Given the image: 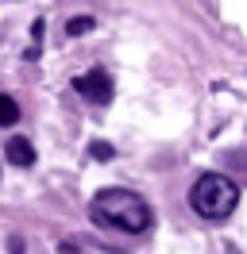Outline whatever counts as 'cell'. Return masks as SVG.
Listing matches in <instances>:
<instances>
[{
  "label": "cell",
  "mask_w": 247,
  "mask_h": 254,
  "mask_svg": "<svg viewBox=\"0 0 247 254\" xmlns=\"http://www.w3.org/2000/svg\"><path fill=\"white\" fill-rule=\"evenodd\" d=\"M240 204V185L224 174H201L189 189V208L201 220H228Z\"/></svg>",
  "instance_id": "cell-2"
},
{
  "label": "cell",
  "mask_w": 247,
  "mask_h": 254,
  "mask_svg": "<svg viewBox=\"0 0 247 254\" xmlns=\"http://www.w3.org/2000/svg\"><path fill=\"white\" fill-rule=\"evenodd\" d=\"M19 124V104H15V96L0 93V127H12Z\"/></svg>",
  "instance_id": "cell-5"
},
{
  "label": "cell",
  "mask_w": 247,
  "mask_h": 254,
  "mask_svg": "<svg viewBox=\"0 0 247 254\" xmlns=\"http://www.w3.org/2000/svg\"><path fill=\"white\" fill-rule=\"evenodd\" d=\"M93 23H97L93 16H74L70 23H66V35H74V39H77V35H89V31H93Z\"/></svg>",
  "instance_id": "cell-6"
},
{
  "label": "cell",
  "mask_w": 247,
  "mask_h": 254,
  "mask_svg": "<svg viewBox=\"0 0 247 254\" xmlns=\"http://www.w3.org/2000/svg\"><path fill=\"white\" fill-rule=\"evenodd\" d=\"M74 93L85 96L89 104H108L112 100V77L105 69H85V73L74 77Z\"/></svg>",
  "instance_id": "cell-3"
},
{
  "label": "cell",
  "mask_w": 247,
  "mask_h": 254,
  "mask_svg": "<svg viewBox=\"0 0 247 254\" xmlns=\"http://www.w3.org/2000/svg\"><path fill=\"white\" fill-rule=\"evenodd\" d=\"M93 220L105 223V227H116L124 235H147L154 227V212L151 204L131 189H101L93 192Z\"/></svg>",
  "instance_id": "cell-1"
},
{
  "label": "cell",
  "mask_w": 247,
  "mask_h": 254,
  "mask_svg": "<svg viewBox=\"0 0 247 254\" xmlns=\"http://www.w3.org/2000/svg\"><path fill=\"white\" fill-rule=\"evenodd\" d=\"M4 158L12 162V166H19V170L35 166V146H31V139H23V135L8 139V143H4Z\"/></svg>",
  "instance_id": "cell-4"
},
{
  "label": "cell",
  "mask_w": 247,
  "mask_h": 254,
  "mask_svg": "<svg viewBox=\"0 0 247 254\" xmlns=\"http://www.w3.org/2000/svg\"><path fill=\"white\" fill-rule=\"evenodd\" d=\"M89 154H93V158H97V162H108V158H112V154H116V150H112V146H108V143H101V139H97V143L89 146Z\"/></svg>",
  "instance_id": "cell-7"
}]
</instances>
